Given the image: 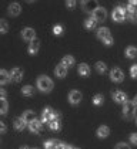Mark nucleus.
<instances>
[{
    "mask_svg": "<svg viewBox=\"0 0 137 149\" xmlns=\"http://www.w3.org/2000/svg\"><path fill=\"white\" fill-rule=\"evenodd\" d=\"M37 88L42 92H50L53 90V81L47 75H40L37 78Z\"/></svg>",
    "mask_w": 137,
    "mask_h": 149,
    "instance_id": "1",
    "label": "nucleus"
},
{
    "mask_svg": "<svg viewBox=\"0 0 137 149\" xmlns=\"http://www.w3.org/2000/svg\"><path fill=\"white\" fill-rule=\"evenodd\" d=\"M97 38L102 40L106 46H112L113 44V37L110 34V30L107 27H102L97 30Z\"/></svg>",
    "mask_w": 137,
    "mask_h": 149,
    "instance_id": "2",
    "label": "nucleus"
},
{
    "mask_svg": "<svg viewBox=\"0 0 137 149\" xmlns=\"http://www.w3.org/2000/svg\"><path fill=\"white\" fill-rule=\"evenodd\" d=\"M136 114V105L131 102V101H127L123 107V115H124L127 119H131Z\"/></svg>",
    "mask_w": 137,
    "mask_h": 149,
    "instance_id": "3",
    "label": "nucleus"
},
{
    "mask_svg": "<svg viewBox=\"0 0 137 149\" xmlns=\"http://www.w3.org/2000/svg\"><path fill=\"white\" fill-rule=\"evenodd\" d=\"M126 13H127V10H124L123 7H116L113 10V20L114 22H123L126 19Z\"/></svg>",
    "mask_w": 137,
    "mask_h": 149,
    "instance_id": "4",
    "label": "nucleus"
},
{
    "mask_svg": "<svg viewBox=\"0 0 137 149\" xmlns=\"http://www.w3.org/2000/svg\"><path fill=\"white\" fill-rule=\"evenodd\" d=\"M110 78H112V81H114V82H121L123 78H124V74H123L121 70L116 67V68H113L110 71Z\"/></svg>",
    "mask_w": 137,
    "mask_h": 149,
    "instance_id": "5",
    "label": "nucleus"
},
{
    "mask_svg": "<svg viewBox=\"0 0 137 149\" xmlns=\"http://www.w3.org/2000/svg\"><path fill=\"white\" fill-rule=\"evenodd\" d=\"M91 14H93V19H94L96 22H104L106 17H107V13H106V10H104L103 7H97Z\"/></svg>",
    "mask_w": 137,
    "mask_h": 149,
    "instance_id": "6",
    "label": "nucleus"
},
{
    "mask_svg": "<svg viewBox=\"0 0 137 149\" xmlns=\"http://www.w3.org/2000/svg\"><path fill=\"white\" fill-rule=\"evenodd\" d=\"M81 92L77 91V90H73V91H70L68 94V102L73 104V105H77V104L81 101Z\"/></svg>",
    "mask_w": 137,
    "mask_h": 149,
    "instance_id": "7",
    "label": "nucleus"
},
{
    "mask_svg": "<svg viewBox=\"0 0 137 149\" xmlns=\"http://www.w3.org/2000/svg\"><path fill=\"white\" fill-rule=\"evenodd\" d=\"M9 74H10L11 81H14V82H19V81H22V78H23V70L19 68V67L11 68V71Z\"/></svg>",
    "mask_w": 137,
    "mask_h": 149,
    "instance_id": "8",
    "label": "nucleus"
},
{
    "mask_svg": "<svg viewBox=\"0 0 137 149\" xmlns=\"http://www.w3.org/2000/svg\"><path fill=\"white\" fill-rule=\"evenodd\" d=\"M22 37H23V40H26V41H33L34 38H36V31H34L32 27H26L22 31Z\"/></svg>",
    "mask_w": 137,
    "mask_h": 149,
    "instance_id": "9",
    "label": "nucleus"
},
{
    "mask_svg": "<svg viewBox=\"0 0 137 149\" xmlns=\"http://www.w3.org/2000/svg\"><path fill=\"white\" fill-rule=\"evenodd\" d=\"M53 114H54V111L52 109V108H44L43 109V112H42V122H46V124H49L52 119H53Z\"/></svg>",
    "mask_w": 137,
    "mask_h": 149,
    "instance_id": "10",
    "label": "nucleus"
},
{
    "mask_svg": "<svg viewBox=\"0 0 137 149\" xmlns=\"http://www.w3.org/2000/svg\"><path fill=\"white\" fill-rule=\"evenodd\" d=\"M63 145H64V143L59 142L57 139H50V141L44 142L46 149H63Z\"/></svg>",
    "mask_w": 137,
    "mask_h": 149,
    "instance_id": "11",
    "label": "nucleus"
},
{
    "mask_svg": "<svg viewBox=\"0 0 137 149\" xmlns=\"http://www.w3.org/2000/svg\"><path fill=\"white\" fill-rule=\"evenodd\" d=\"M81 6H83V10L87 13H93L97 7H99V4H97V1H83L81 3Z\"/></svg>",
    "mask_w": 137,
    "mask_h": 149,
    "instance_id": "12",
    "label": "nucleus"
},
{
    "mask_svg": "<svg viewBox=\"0 0 137 149\" xmlns=\"http://www.w3.org/2000/svg\"><path fill=\"white\" fill-rule=\"evenodd\" d=\"M39 48H40V40L34 38L33 41H30V44H29V54H32V56L37 54Z\"/></svg>",
    "mask_w": 137,
    "mask_h": 149,
    "instance_id": "13",
    "label": "nucleus"
},
{
    "mask_svg": "<svg viewBox=\"0 0 137 149\" xmlns=\"http://www.w3.org/2000/svg\"><path fill=\"white\" fill-rule=\"evenodd\" d=\"M113 100L119 104H126L127 102V95L123 91H116L113 92Z\"/></svg>",
    "mask_w": 137,
    "mask_h": 149,
    "instance_id": "14",
    "label": "nucleus"
},
{
    "mask_svg": "<svg viewBox=\"0 0 137 149\" xmlns=\"http://www.w3.org/2000/svg\"><path fill=\"white\" fill-rule=\"evenodd\" d=\"M42 121H33L32 124H29V129H30V132L32 134H39L40 131H42Z\"/></svg>",
    "mask_w": 137,
    "mask_h": 149,
    "instance_id": "15",
    "label": "nucleus"
},
{
    "mask_svg": "<svg viewBox=\"0 0 137 149\" xmlns=\"http://www.w3.org/2000/svg\"><path fill=\"white\" fill-rule=\"evenodd\" d=\"M66 74H67V68L64 65H61V64L57 65L56 68H54V75H56L57 78H64Z\"/></svg>",
    "mask_w": 137,
    "mask_h": 149,
    "instance_id": "16",
    "label": "nucleus"
},
{
    "mask_svg": "<svg viewBox=\"0 0 137 149\" xmlns=\"http://www.w3.org/2000/svg\"><path fill=\"white\" fill-rule=\"evenodd\" d=\"M22 118L26 124H32L33 121H36V114H34V111H26Z\"/></svg>",
    "mask_w": 137,
    "mask_h": 149,
    "instance_id": "17",
    "label": "nucleus"
},
{
    "mask_svg": "<svg viewBox=\"0 0 137 149\" xmlns=\"http://www.w3.org/2000/svg\"><path fill=\"white\" fill-rule=\"evenodd\" d=\"M22 12V9H20V4L19 3H11L10 6H9V14L10 16H19Z\"/></svg>",
    "mask_w": 137,
    "mask_h": 149,
    "instance_id": "18",
    "label": "nucleus"
},
{
    "mask_svg": "<svg viewBox=\"0 0 137 149\" xmlns=\"http://www.w3.org/2000/svg\"><path fill=\"white\" fill-rule=\"evenodd\" d=\"M10 81V74L6 70H0V85H4Z\"/></svg>",
    "mask_w": 137,
    "mask_h": 149,
    "instance_id": "19",
    "label": "nucleus"
},
{
    "mask_svg": "<svg viewBox=\"0 0 137 149\" xmlns=\"http://www.w3.org/2000/svg\"><path fill=\"white\" fill-rule=\"evenodd\" d=\"M110 134V128L106 125H102L99 129H97V136L99 138H107Z\"/></svg>",
    "mask_w": 137,
    "mask_h": 149,
    "instance_id": "20",
    "label": "nucleus"
},
{
    "mask_svg": "<svg viewBox=\"0 0 137 149\" xmlns=\"http://www.w3.org/2000/svg\"><path fill=\"white\" fill-rule=\"evenodd\" d=\"M13 125H14V128H16L17 131H23V129L26 128V122L23 121L22 116H19V118H14V122H13Z\"/></svg>",
    "mask_w": 137,
    "mask_h": 149,
    "instance_id": "21",
    "label": "nucleus"
},
{
    "mask_svg": "<svg viewBox=\"0 0 137 149\" xmlns=\"http://www.w3.org/2000/svg\"><path fill=\"white\" fill-rule=\"evenodd\" d=\"M61 65H64L66 68H70V67H73L74 65V57H71V56H66V57H63L61 60Z\"/></svg>",
    "mask_w": 137,
    "mask_h": 149,
    "instance_id": "22",
    "label": "nucleus"
},
{
    "mask_svg": "<svg viewBox=\"0 0 137 149\" xmlns=\"http://www.w3.org/2000/svg\"><path fill=\"white\" fill-rule=\"evenodd\" d=\"M77 71H79V74L81 75V77H87V75L90 74V68H89V65H87V64H84V63H83V64H80Z\"/></svg>",
    "mask_w": 137,
    "mask_h": 149,
    "instance_id": "23",
    "label": "nucleus"
},
{
    "mask_svg": "<svg viewBox=\"0 0 137 149\" xmlns=\"http://www.w3.org/2000/svg\"><path fill=\"white\" fill-rule=\"evenodd\" d=\"M84 27H86L87 30H94V29L97 27V22H96L93 17H90V19H87V20L84 22Z\"/></svg>",
    "mask_w": 137,
    "mask_h": 149,
    "instance_id": "24",
    "label": "nucleus"
},
{
    "mask_svg": "<svg viewBox=\"0 0 137 149\" xmlns=\"http://www.w3.org/2000/svg\"><path fill=\"white\" fill-rule=\"evenodd\" d=\"M126 57L127 58H136L137 57V48L133 46L127 47V50H126Z\"/></svg>",
    "mask_w": 137,
    "mask_h": 149,
    "instance_id": "25",
    "label": "nucleus"
},
{
    "mask_svg": "<svg viewBox=\"0 0 137 149\" xmlns=\"http://www.w3.org/2000/svg\"><path fill=\"white\" fill-rule=\"evenodd\" d=\"M9 31V23L4 19H0V34H6Z\"/></svg>",
    "mask_w": 137,
    "mask_h": 149,
    "instance_id": "26",
    "label": "nucleus"
},
{
    "mask_svg": "<svg viewBox=\"0 0 137 149\" xmlns=\"http://www.w3.org/2000/svg\"><path fill=\"white\" fill-rule=\"evenodd\" d=\"M22 94L24 97H32L34 94V88L32 85H26V87H23L22 88Z\"/></svg>",
    "mask_w": 137,
    "mask_h": 149,
    "instance_id": "27",
    "label": "nucleus"
},
{
    "mask_svg": "<svg viewBox=\"0 0 137 149\" xmlns=\"http://www.w3.org/2000/svg\"><path fill=\"white\" fill-rule=\"evenodd\" d=\"M126 10H127V13H129L130 20H131L133 23H137V9H130V7H127Z\"/></svg>",
    "mask_w": 137,
    "mask_h": 149,
    "instance_id": "28",
    "label": "nucleus"
},
{
    "mask_svg": "<svg viewBox=\"0 0 137 149\" xmlns=\"http://www.w3.org/2000/svg\"><path fill=\"white\" fill-rule=\"evenodd\" d=\"M60 121L59 119H52L50 122H49V128L52 129V131H59L60 129Z\"/></svg>",
    "mask_w": 137,
    "mask_h": 149,
    "instance_id": "29",
    "label": "nucleus"
},
{
    "mask_svg": "<svg viewBox=\"0 0 137 149\" xmlns=\"http://www.w3.org/2000/svg\"><path fill=\"white\" fill-rule=\"evenodd\" d=\"M7 109H9L7 101H6V100H0V114L1 115L7 114Z\"/></svg>",
    "mask_w": 137,
    "mask_h": 149,
    "instance_id": "30",
    "label": "nucleus"
},
{
    "mask_svg": "<svg viewBox=\"0 0 137 149\" xmlns=\"http://www.w3.org/2000/svg\"><path fill=\"white\" fill-rule=\"evenodd\" d=\"M96 70H97V72H99V74H104V72H106V70H107V67H106V64H104V63L99 61V63H96Z\"/></svg>",
    "mask_w": 137,
    "mask_h": 149,
    "instance_id": "31",
    "label": "nucleus"
},
{
    "mask_svg": "<svg viewBox=\"0 0 137 149\" xmlns=\"http://www.w3.org/2000/svg\"><path fill=\"white\" fill-rule=\"evenodd\" d=\"M103 101H104V97H103L102 94H96V95H94V98H93L94 105H102Z\"/></svg>",
    "mask_w": 137,
    "mask_h": 149,
    "instance_id": "32",
    "label": "nucleus"
},
{
    "mask_svg": "<svg viewBox=\"0 0 137 149\" xmlns=\"http://www.w3.org/2000/svg\"><path fill=\"white\" fill-rule=\"evenodd\" d=\"M53 33H54L56 36H60L61 33H63V27H61L60 24H56V26L53 27Z\"/></svg>",
    "mask_w": 137,
    "mask_h": 149,
    "instance_id": "33",
    "label": "nucleus"
},
{
    "mask_svg": "<svg viewBox=\"0 0 137 149\" xmlns=\"http://www.w3.org/2000/svg\"><path fill=\"white\" fill-rule=\"evenodd\" d=\"M130 75L133 78H137V64H133L131 68H130Z\"/></svg>",
    "mask_w": 137,
    "mask_h": 149,
    "instance_id": "34",
    "label": "nucleus"
},
{
    "mask_svg": "<svg viewBox=\"0 0 137 149\" xmlns=\"http://www.w3.org/2000/svg\"><path fill=\"white\" fill-rule=\"evenodd\" d=\"M116 149H131V148H130L127 143H124V142H120V143H117Z\"/></svg>",
    "mask_w": 137,
    "mask_h": 149,
    "instance_id": "35",
    "label": "nucleus"
},
{
    "mask_svg": "<svg viewBox=\"0 0 137 149\" xmlns=\"http://www.w3.org/2000/svg\"><path fill=\"white\" fill-rule=\"evenodd\" d=\"M6 131H7V126H6V124L0 121V134H4Z\"/></svg>",
    "mask_w": 137,
    "mask_h": 149,
    "instance_id": "36",
    "label": "nucleus"
},
{
    "mask_svg": "<svg viewBox=\"0 0 137 149\" xmlns=\"http://www.w3.org/2000/svg\"><path fill=\"white\" fill-rule=\"evenodd\" d=\"M130 142L137 145V134H131V135H130Z\"/></svg>",
    "mask_w": 137,
    "mask_h": 149,
    "instance_id": "37",
    "label": "nucleus"
},
{
    "mask_svg": "<svg viewBox=\"0 0 137 149\" xmlns=\"http://www.w3.org/2000/svg\"><path fill=\"white\" fill-rule=\"evenodd\" d=\"M129 7H130V9H137V1L136 0H130V1H129Z\"/></svg>",
    "mask_w": 137,
    "mask_h": 149,
    "instance_id": "38",
    "label": "nucleus"
},
{
    "mask_svg": "<svg viewBox=\"0 0 137 149\" xmlns=\"http://www.w3.org/2000/svg\"><path fill=\"white\" fill-rule=\"evenodd\" d=\"M76 4H77L76 1H67V3H66V6H67V7H70V9H73Z\"/></svg>",
    "mask_w": 137,
    "mask_h": 149,
    "instance_id": "39",
    "label": "nucleus"
},
{
    "mask_svg": "<svg viewBox=\"0 0 137 149\" xmlns=\"http://www.w3.org/2000/svg\"><path fill=\"white\" fill-rule=\"evenodd\" d=\"M0 100H6V91L0 90Z\"/></svg>",
    "mask_w": 137,
    "mask_h": 149,
    "instance_id": "40",
    "label": "nucleus"
},
{
    "mask_svg": "<svg viewBox=\"0 0 137 149\" xmlns=\"http://www.w3.org/2000/svg\"><path fill=\"white\" fill-rule=\"evenodd\" d=\"M133 104L136 105V108H137V95H136V97H134V101H133Z\"/></svg>",
    "mask_w": 137,
    "mask_h": 149,
    "instance_id": "41",
    "label": "nucleus"
},
{
    "mask_svg": "<svg viewBox=\"0 0 137 149\" xmlns=\"http://www.w3.org/2000/svg\"><path fill=\"white\" fill-rule=\"evenodd\" d=\"M20 149H30V148H27V146H22Z\"/></svg>",
    "mask_w": 137,
    "mask_h": 149,
    "instance_id": "42",
    "label": "nucleus"
},
{
    "mask_svg": "<svg viewBox=\"0 0 137 149\" xmlns=\"http://www.w3.org/2000/svg\"><path fill=\"white\" fill-rule=\"evenodd\" d=\"M71 149H79V148H71Z\"/></svg>",
    "mask_w": 137,
    "mask_h": 149,
    "instance_id": "43",
    "label": "nucleus"
},
{
    "mask_svg": "<svg viewBox=\"0 0 137 149\" xmlns=\"http://www.w3.org/2000/svg\"><path fill=\"white\" fill-rule=\"evenodd\" d=\"M136 124H137V118H136Z\"/></svg>",
    "mask_w": 137,
    "mask_h": 149,
    "instance_id": "44",
    "label": "nucleus"
},
{
    "mask_svg": "<svg viewBox=\"0 0 137 149\" xmlns=\"http://www.w3.org/2000/svg\"><path fill=\"white\" fill-rule=\"evenodd\" d=\"M33 149H39V148H33Z\"/></svg>",
    "mask_w": 137,
    "mask_h": 149,
    "instance_id": "45",
    "label": "nucleus"
}]
</instances>
